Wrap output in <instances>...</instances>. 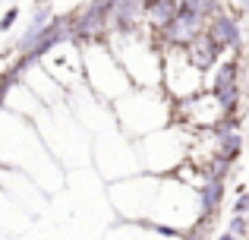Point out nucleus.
<instances>
[{
  "label": "nucleus",
  "mask_w": 249,
  "mask_h": 240,
  "mask_svg": "<svg viewBox=\"0 0 249 240\" xmlns=\"http://www.w3.org/2000/svg\"><path fill=\"white\" fill-rule=\"evenodd\" d=\"M208 35L214 38V44H218L221 51L240 48V22L231 16V13H224V10H221L218 16H212V22H208Z\"/></svg>",
  "instance_id": "nucleus-5"
},
{
  "label": "nucleus",
  "mask_w": 249,
  "mask_h": 240,
  "mask_svg": "<svg viewBox=\"0 0 249 240\" xmlns=\"http://www.w3.org/2000/svg\"><path fill=\"white\" fill-rule=\"evenodd\" d=\"M114 111L126 136H148L155 129H164L174 123V98L167 92H161L158 86L152 89L136 86L129 95H123L117 101Z\"/></svg>",
  "instance_id": "nucleus-1"
},
{
  "label": "nucleus",
  "mask_w": 249,
  "mask_h": 240,
  "mask_svg": "<svg viewBox=\"0 0 249 240\" xmlns=\"http://www.w3.org/2000/svg\"><path fill=\"white\" fill-rule=\"evenodd\" d=\"M161 51H164V79H161V89L174 101L193 98L202 89H208L205 70L196 67L193 57L186 54V48H180V44H161Z\"/></svg>",
  "instance_id": "nucleus-4"
},
{
  "label": "nucleus",
  "mask_w": 249,
  "mask_h": 240,
  "mask_svg": "<svg viewBox=\"0 0 249 240\" xmlns=\"http://www.w3.org/2000/svg\"><path fill=\"white\" fill-rule=\"evenodd\" d=\"M82 63H85V79H89L91 92L101 95L104 101L117 105L123 95L133 92V79H129L126 67L120 63V57L110 51V44L104 38L101 41H85Z\"/></svg>",
  "instance_id": "nucleus-2"
},
{
  "label": "nucleus",
  "mask_w": 249,
  "mask_h": 240,
  "mask_svg": "<svg viewBox=\"0 0 249 240\" xmlns=\"http://www.w3.org/2000/svg\"><path fill=\"white\" fill-rule=\"evenodd\" d=\"M16 16H19V10H16V6H13V10H6V16L0 19V32H3V29H10V25L16 22Z\"/></svg>",
  "instance_id": "nucleus-6"
},
{
  "label": "nucleus",
  "mask_w": 249,
  "mask_h": 240,
  "mask_svg": "<svg viewBox=\"0 0 249 240\" xmlns=\"http://www.w3.org/2000/svg\"><path fill=\"white\" fill-rule=\"evenodd\" d=\"M233 108L221 98L214 89H202L193 98L174 101V120L183 123L189 133H205V129H221L224 123H231Z\"/></svg>",
  "instance_id": "nucleus-3"
}]
</instances>
